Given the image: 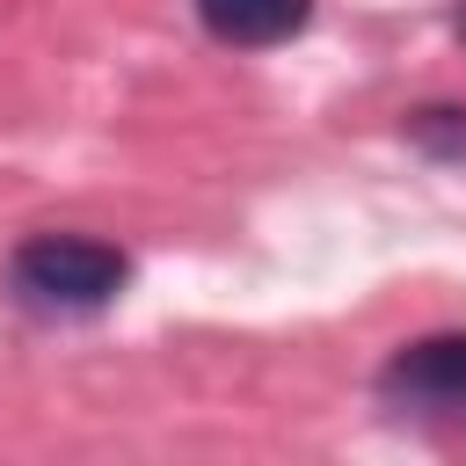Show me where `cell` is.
Returning <instances> with one entry per match:
<instances>
[{
    "mask_svg": "<svg viewBox=\"0 0 466 466\" xmlns=\"http://www.w3.org/2000/svg\"><path fill=\"white\" fill-rule=\"evenodd\" d=\"M306 15H313V0H197V22L233 51H269V44L299 36Z\"/></svg>",
    "mask_w": 466,
    "mask_h": 466,
    "instance_id": "cell-3",
    "label": "cell"
},
{
    "mask_svg": "<svg viewBox=\"0 0 466 466\" xmlns=\"http://www.w3.org/2000/svg\"><path fill=\"white\" fill-rule=\"evenodd\" d=\"M379 393L386 408H422V415L466 408V335H422L393 350V364L379 371Z\"/></svg>",
    "mask_w": 466,
    "mask_h": 466,
    "instance_id": "cell-2",
    "label": "cell"
},
{
    "mask_svg": "<svg viewBox=\"0 0 466 466\" xmlns=\"http://www.w3.org/2000/svg\"><path fill=\"white\" fill-rule=\"evenodd\" d=\"M459 36H466V7H459Z\"/></svg>",
    "mask_w": 466,
    "mask_h": 466,
    "instance_id": "cell-5",
    "label": "cell"
},
{
    "mask_svg": "<svg viewBox=\"0 0 466 466\" xmlns=\"http://www.w3.org/2000/svg\"><path fill=\"white\" fill-rule=\"evenodd\" d=\"M415 138L422 146H444V153H466V109H422L415 116Z\"/></svg>",
    "mask_w": 466,
    "mask_h": 466,
    "instance_id": "cell-4",
    "label": "cell"
},
{
    "mask_svg": "<svg viewBox=\"0 0 466 466\" xmlns=\"http://www.w3.org/2000/svg\"><path fill=\"white\" fill-rule=\"evenodd\" d=\"M124 277H131L124 248H109L95 233H29L7 255V284L36 313H102L124 291Z\"/></svg>",
    "mask_w": 466,
    "mask_h": 466,
    "instance_id": "cell-1",
    "label": "cell"
}]
</instances>
